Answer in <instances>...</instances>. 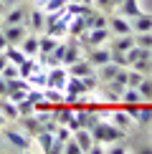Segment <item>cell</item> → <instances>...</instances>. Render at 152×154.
I'll use <instances>...</instances> for the list:
<instances>
[{
	"label": "cell",
	"mask_w": 152,
	"mask_h": 154,
	"mask_svg": "<svg viewBox=\"0 0 152 154\" xmlns=\"http://www.w3.org/2000/svg\"><path fill=\"white\" fill-rule=\"evenodd\" d=\"M15 106H18V116H30V114H36V106H33V101L25 96V99L21 101H15Z\"/></svg>",
	"instance_id": "25"
},
{
	"label": "cell",
	"mask_w": 152,
	"mask_h": 154,
	"mask_svg": "<svg viewBox=\"0 0 152 154\" xmlns=\"http://www.w3.org/2000/svg\"><path fill=\"white\" fill-rule=\"evenodd\" d=\"M0 114L5 116V121H15L18 119V106L13 104L8 96H0Z\"/></svg>",
	"instance_id": "17"
},
{
	"label": "cell",
	"mask_w": 152,
	"mask_h": 154,
	"mask_svg": "<svg viewBox=\"0 0 152 154\" xmlns=\"http://www.w3.org/2000/svg\"><path fill=\"white\" fill-rule=\"evenodd\" d=\"M66 71H68V76H76V79H84V76H89V73H94L97 68L91 66L86 58H79V61H74L71 66H66Z\"/></svg>",
	"instance_id": "9"
},
{
	"label": "cell",
	"mask_w": 152,
	"mask_h": 154,
	"mask_svg": "<svg viewBox=\"0 0 152 154\" xmlns=\"http://www.w3.org/2000/svg\"><path fill=\"white\" fill-rule=\"evenodd\" d=\"M56 46H59V38H53V35H48V33H38V53L48 56Z\"/></svg>",
	"instance_id": "15"
},
{
	"label": "cell",
	"mask_w": 152,
	"mask_h": 154,
	"mask_svg": "<svg viewBox=\"0 0 152 154\" xmlns=\"http://www.w3.org/2000/svg\"><path fill=\"white\" fill-rule=\"evenodd\" d=\"M5 48H8V38H5L3 30H0V51H5Z\"/></svg>",
	"instance_id": "34"
},
{
	"label": "cell",
	"mask_w": 152,
	"mask_h": 154,
	"mask_svg": "<svg viewBox=\"0 0 152 154\" xmlns=\"http://www.w3.org/2000/svg\"><path fill=\"white\" fill-rule=\"evenodd\" d=\"M112 61L117 63L119 68H129V63H127V56L122 53V51H112Z\"/></svg>",
	"instance_id": "31"
},
{
	"label": "cell",
	"mask_w": 152,
	"mask_h": 154,
	"mask_svg": "<svg viewBox=\"0 0 152 154\" xmlns=\"http://www.w3.org/2000/svg\"><path fill=\"white\" fill-rule=\"evenodd\" d=\"M86 61L91 63L94 68H99L101 63L112 61V48H106V46H94V48L86 53Z\"/></svg>",
	"instance_id": "6"
},
{
	"label": "cell",
	"mask_w": 152,
	"mask_h": 154,
	"mask_svg": "<svg viewBox=\"0 0 152 154\" xmlns=\"http://www.w3.org/2000/svg\"><path fill=\"white\" fill-rule=\"evenodd\" d=\"M106 28L112 30V35H129L132 33V23H129V18H124V15H112L109 20H106Z\"/></svg>",
	"instance_id": "4"
},
{
	"label": "cell",
	"mask_w": 152,
	"mask_h": 154,
	"mask_svg": "<svg viewBox=\"0 0 152 154\" xmlns=\"http://www.w3.org/2000/svg\"><path fill=\"white\" fill-rule=\"evenodd\" d=\"M142 79H144V76L139 73V71H135V68H132V71H127V86H132V88H137L139 83H142Z\"/></svg>",
	"instance_id": "27"
},
{
	"label": "cell",
	"mask_w": 152,
	"mask_h": 154,
	"mask_svg": "<svg viewBox=\"0 0 152 154\" xmlns=\"http://www.w3.org/2000/svg\"><path fill=\"white\" fill-rule=\"evenodd\" d=\"M132 23V33H144V30H152V15L150 13H139V15L129 18Z\"/></svg>",
	"instance_id": "10"
},
{
	"label": "cell",
	"mask_w": 152,
	"mask_h": 154,
	"mask_svg": "<svg viewBox=\"0 0 152 154\" xmlns=\"http://www.w3.org/2000/svg\"><path fill=\"white\" fill-rule=\"evenodd\" d=\"M0 76H3V79L8 81V79H18V76H21V71H18V66H15V63H8V66H5L3 71H0Z\"/></svg>",
	"instance_id": "29"
},
{
	"label": "cell",
	"mask_w": 152,
	"mask_h": 154,
	"mask_svg": "<svg viewBox=\"0 0 152 154\" xmlns=\"http://www.w3.org/2000/svg\"><path fill=\"white\" fill-rule=\"evenodd\" d=\"M124 129H119V126H114L112 121H97V124L91 126V137H94V142H99V144H114V142H124Z\"/></svg>",
	"instance_id": "1"
},
{
	"label": "cell",
	"mask_w": 152,
	"mask_h": 154,
	"mask_svg": "<svg viewBox=\"0 0 152 154\" xmlns=\"http://www.w3.org/2000/svg\"><path fill=\"white\" fill-rule=\"evenodd\" d=\"M5 94H8V86H5V79L0 76V96H5Z\"/></svg>",
	"instance_id": "35"
},
{
	"label": "cell",
	"mask_w": 152,
	"mask_h": 154,
	"mask_svg": "<svg viewBox=\"0 0 152 154\" xmlns=\"http://www.w3.org/2000/svg\"><path fill=\"white\" fill-rule=\"evenodd\" d=\"M43 96H46V101H48V104H53V106L63 104V91H59V88L46 86V88H43Z\"/></svg>",
	"instance_id": "24"
},
{
	"label": "cell",
	"mask_w": 152,
	"mask_h": 154,
	"mask_svg": "<svg viewBox=\"0 0 152 154\" xmlns=\"http://www.w3.org/2000/svg\"><path fill=\"white\" fill-rule=\"evenodd\" d=\"M63 154H81V146L76 144V139H66V144H63Z\"/></svg>",
	"instance_id": "30"
},
{
	"label": "cell",
	"mask_w": 152,
	"mask_h": 154,
	"mask_svg": "<svg viewBox=\"0 0 152 154\" xmlns=\"http://www.w3.org/2000/svg\"><path fill=\"white\" fill-rule=\"evenodd\" d=\"M139 94H142V99L144 101H152V81H147V79H142V83H139Z\"/></svg>",
	"instance_id": "28"
},
{
	"label": "cell",
	"mask_w": 152,
	"mask_h": 154,
	"mask_svg": "<svg viewBox=\"0 0 152 154\" xmlns=\"http://www.w3.org/2000/svg\"><path fill=\"white\" fill-rule=\"evenodd\" d=\"M0 152H3V142H0Z\"/></svg>",
	"instance_id": "39"
},
{
	"label": "cell",
	"mask_w": 152,
	"mask_h": 154,
	"mask_svg": "<svg viewBox=\"0 0 152 154\" xmlns=\"http://www.w3.org/2000/svg\"><path fill=\"white\" fill-rule=\"evenodd\" d=\"M119 71V66H117V63H114V61H106V63H101V66L97 68V76H99V81H112L114 79V73H117Z\"/></svg>",
	"instance_id": "19"
},
{
	"label": "cell",
	"mask_w": 152,
	"mask_h": 154,
	"mask_svg": "<svg viewBox=\"0 0 152 154\" xmlns=\"http://www.w3.org/2000/svg\"><path fill=\"white\" fill-rule=\"evenodd\" d=\"M5 56H8V61L15 63V66H21V63L28 58V56L21 51V46H8V48H5Z\"/></svg>",
	"instance_id": "22"
},
{
	"label": "cell",
	"mask_w": 152,
	"mask_h": 154,
	"mask_svg": "<svg viewBox=\"0 0 152 154\" xmlns=\"http://www.w3.org/2000/svg\"><path fill=\"white\" fill-rule=\"evenodd\" d=\"M3 139L8 142L13 149H18V152H28L30 146V142H33V137H28L25 131H18V129H3Z\"/></svg>",
	"instance_id": "2"
},
{
	"label": "cell",
	"mask_w": 152,
	"mask_h": 154,
	"mask_svg": "<svg viewBox=\"0 0 152 154\" xmlns=\"http://www.w3.org/2000/svg\"><path fill=\"white\" fill-rule=\"evenodd\" d=\"M66 5H68V0H46V3H43V13H61V10H66Z\"/></svg>",
	"instance_id": "23"
},
{
	"label": "cell",
	"mask_w": 152,
	"mask_h": 154,
	"mask_svg": "<svg viewBox=\"0 0 152 154\" xmlns=\"http://www.w3.org/2000/svg\"><path fill=\"white\" fill-rule=\"evenodd\" d=\"M36 142H38V146H41V152H46V154H51V144H53V134L51 131H46V129H41L36 134Z\"/></svg>",
	"instance_id": "21"
},
{
	"label": "cell",
	"mask_w": 152,
	"mask_h": 154,
	"mask_svg": "<svg viewBox=\"0 0 152 154\" xmlns=\"http://www.w3.org/2000/svg\"><path fill=\"white\" fill-rule=\"evenodd\" d=\"M46 73H48V86H51V88H59V91L66 88V81H68L66 66H53V68H48Z\"/></svg>",
	"instance_id": "5"
},
{
	"label": "cell",
	"mask_w": 152,
	"mask_h": 154,
	"mask_svg": "<svg viewBox=\"0 0 152 154\" xmlns=\"http://www.w3.org/2000/svg\"><path fill=\"white\" fill-rule=\"evenodd\" d=\"M117 13L119 15H124V18H135V15H139V5H137V0H122V3L117 5Z\"/></svg>",
	"instance_id": "18"
},
{
	"label": "cell",
	"mask_w": 152,
	"mask_h": 154,
	"mask_svg": "<svg viewBox=\"0 0 152 154\" xmlns=\"http://www.w3.org/2000/svg\"><path fill=\"white\" fill-rule=\"evenodd\" d=\"M132 46H135V33H129V35H112V51L127 53Z\"/></svg>",
	"instance_id": "14"
},
{
	"label": "cell",
	"mask_w": 152,
	"mask_h": 154,
	"mask_svg": "<svg viewBox=\"0 0 152 154\" xmlns=\"http://www.w3.org/2000/svg\"><path fill=\"white\" fill-rule=\"evenodd\" d=\"M8 63H10V61H8V56H5V51H0V71H3Z\"/></svg>",
	"instance_id": "32"
},
{
	"label": "cell",
	"mask_w": 152,
	"mask_h": 154,
	"mask_svg": "<svg viewBox=\"0 0 152 154\" xmlns=\"http://www.w3.org/2000/svg\"><path fill=\"white\" fill-rule=\"evenodd\" d=\"M18 46H21V51L25 56H38V33H30V35H25L21 43H18Z\"/></svg>",
	"instance_id": "16"
},
{
	"label": "cell",
	"mask_w": 152,
	"mask_h": 154,
	"mask_svg": "<svg viewBox=\"0 0 152 154\" xmlns=\"http://www.w3.org/2000/svg\"><path fill=\"white\" fill-rule=\"evenodd\" d=\"M13 5H21V0H3V8H5V10L13 8Z\"/></svg>",
	"instance_id": "33"
},
{
	"label": "cell",
	"mask_w": 152,
	"mask_h": 154,
	"mask_svg": "<svg viewBox=\"0 0 152 154\" xmlns=\"http://www.w3.org/2000/svg\"><path fill=\"white\" fill-rule=\"evenodd\" d=\"M86 41H89V46H104L106 41H112V30L109 28H89L86 30Z\"/></svg>",
	"instance_id": "7"
},
{
	"label": "cell",
	"mask_w": 152,
	"mask_h": 154,
	"mask_svg": "<svg viewBox=\"0 0 152 154\" xmlns=\"http://www.w3.org/2000/svg\"><path fill=\"white\" fill-rule=\"evenodd\" d=\"M150 61H152V48H150Z\"/></svg>",
	"instance_id": "38"
},
{
	"label": "cell",
	"mask_w": 152,
	"mask_h": 154,
	"mask_svg": "<svg viewBox=\"0 0 152 154\" xmlns=\"http://www.w3.org/2000/svg\"><path fill=\"white\" fill-rule=\"evenodd\" d=\"M71 137L76 139V144L81 146V154H89V149H91L94 144V137H91V129H76Z\"/></svg>",
	"instance_id": "11"
},
{
	"label": "cell",
	"mask_w": 152,
	"mask_h": 154,
	"mask_svg": "<svg viewBox=\"0 0 152 154\" xmlns=\"http://www.w3.org/2000/svg\"><path fill=\"white\" fill-rule=\"evenodd\" d=\"M3 35L8 38V46H18L25 35H28V25L25 23H15V25H3Z\"/></svg>",
	"instance_id": "3"
},
{
	"label": "cell",
	"mask_w": 152,
	"mask_h": 154,
	"mask_svg": "<svg viewBox=\"0 0 152 154\" xmlns=\"http://www.w3.org/2000/svg\"><path fill=\"white\" fill-rule=\"evenodd\" d=\"M25 81L30 83V88H46V86H48V73L41 68V71H33Z\"/></svg>",
	"instance_id": "20"
},
{
	"label": "cell",
	"mask_w": 152,
	"mask_h": 154,
	"mask_svg": "<svg viewBox=\"0 0 152 154\" xmlns=\"http://www.w3.org/2000/svg\"><path fill=\"white\" fill-rule=\"evenodd\" d=\"M135 46H139V48H152V30L135 33Z\"/></svg>",
	"instance_id": "26"
},
{
	"label": "cell",
	"mask_w": 152,
	"mask_h": 154,
	"mask_svg": "<svg viewBox=\"0 0 152 154\" xmlns=\"http://www.w3.org/2000/svg\"><path fill=\"white\" fill-rule=\"evenodd\" d=\"M109 121H112L114 126H119V129H124V131L132 126V116H129L127 111H122V109H114V111H109Z\"/></svg>",
	"instance_id": "13"
},
{
	"label": "cell",
	"mask_w": 152,
	"mask_h": 154,
	"mask_svg": "<svg viewBox=\"0 0 152 154\" xmlns=\"http://www.w3.org/2000/svg\"><path fill=\"white\" fill-rule=\"evenodd\" d=\"M3 10H5V8H3V0H0V13H3Z\"/></svg>",
	"instance_id": "37"
},
{
	"label": "cell",
	"mask_w": 152,
	"mask_h": 154,
	"mask_svg": "<svg viewBox=\"0 0 152 154\" xmlns=\"http://www.w3.org/2000/svg\"><path fill=\"white\" fill-rule=\"evenodd\" d=\"M15 23H25L28 25V13H25L23 5L8 8V13H5V18H3V25H15Z\"/></svg>",
	"instance_id": "8"
},
{
	"label": "cell",
	"mask_w": 152,
	"mask_h": 154,
	"mask_svg": "<svg viewBox=\"0 0 152 154\" xmlns=\"http://www.w3.org/2000/svg\"><path fill=\"white\" fill-rule=\"evenodd\" d=\"M3 126H5V116H3V114H0V129H3Z\"/></svg>",
	"instance_id": "36"
},
{
	"label": "cell",
	"mask_w": 152,
	"mask_h": 154,
	"mask_svg": "<svg viewBox=\"0 0 152 154\" xmlns=\"http://www.w3.org/2000/svg\"><path fill=\"white\" fill-rule=\"evenodd\" d=\"M28 28L33 30V33H43V28H46V13H43L41 8H36L28 15Z\"/></svg>",
	"instance_id": "12"
}]
</instances>
